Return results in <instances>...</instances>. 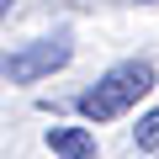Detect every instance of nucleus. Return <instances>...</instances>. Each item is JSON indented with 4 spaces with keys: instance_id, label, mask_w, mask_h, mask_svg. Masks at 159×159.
<instances>
[{
    "instance_id": "obj_4",
    "label": "nucleus",
    "mask_w": 159,
    "mask_h": 159,
    "mask_svg": "<svg viewBox=\"0 0 159 159\" xmlns=\"http://www.w3.org/2000/svg\"><path fill=\"white\" fill-rule=\"evenodd\" d=\"M133 143H138L143 154H159V106L138 117V127H133Z\"/></svg>"
},
{
    "instance_id": "obj_3",
    "label": "nucleus",
    "mask_w": 159,
    "mask_h": 159,
    "mask_svg": "<svg viewBox=\"0 0 159 159\" xmlns=\"http://www.w3.org/2000/svg\"><path fill=\"white\" fill-rule=\"evenodd\" d=\"M48 148L58 159H96V133L90 127H48Z\"/></svg>"
},
{
    "instance_id": "obj_1",
    "label": "nucleus",
    "mask_w": 159,
    "mask_h": 159,
    "mask_svg": "<svg viewBox=\"0 0 159 159\" xmlns=\"http://www.w3.org/2000/svg\"><path fill=\"white\" fill-rule=\"evenodd\" d=\"M154 85H159V74H154V64H148V58H122V64H111L96 85L80 96V117L96 122V127H101V122H117V117H122V111H133Z\"/></svg>"
},
{
    "instance_id": "obj_2",
    "label": "nucleus",
    "mask_w": 159,
    "mask_h": 159,
    "mask_svg": "<svg viewBox=\"0 0 159 159\" xmlns=\"http://www.w3.org/2000/svg\"><path fill=\"white\" fill-rule=\"evenodd\" d=\"M69 58H74L69 32H53V37H37V43H27V48L6 53V58H0V69H6V80H16V85H32V80H43V74L64 69Z\"/></svg>"
},
{
    "instance_id": "obj_5",
    "label": "nucleus",
    "mask_w": 159,
    "mask_h": 159,
    "mask_svg": "<svg viewBox=\"0 0 159 159\" xmlns=\"http://www.w3.org/2000/svg\"><path fill=\"white\" fill-rule=\"evenodd\" d=\"M6 11H11V0H0V16H6Z\"/></svg>"
}]
</instances>
